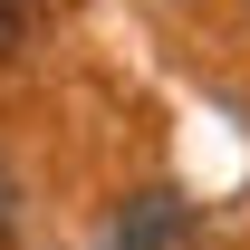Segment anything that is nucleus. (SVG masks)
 I'll list each match as a JSON object with an SVG mask.
<instances>
[{
	"instance_id": "1",
	"label": "nucleus",
	"mask_w": 250,
	"mask_h": 250,
	"mask_svg": "<svg viewBox=\"0 0 250 250\" xmlns=\"http://www.w3.org/2000/svg\"><path fill=\"white\" fill-rule=\"evenodd\" d=\"M106 250H202V202L173 192V183L125 192L116 221H106Z\"/></svg>"
},
{
	"instance_id": "2",
	"label": "nucleus",
	"mask_w": 250,
	"mask_h": 250,
	"mask_svg": "<svg viewBox=\"0 0 250 250\" xmlns=\"http://www.w3.org/2000/svg\"><path fill=\"white\" fill-rule=\"evenodd\" d=\"M29 48V0H0V58Z\"/></svg>"
},
{
	"instance_id": "3",
	"label": "nucleus",
	"mask_w": 250,
	"mask_h": 250,
	"mask_svg": "<svg viewBox=\"0 0 250 250\" xmlns=\"http://www.w3.org/2000/svg\"><path fill=\"white\" fill-rule=\"evenodd\" d=\"M10 231H20V183L0 173V241H10Z\"/></svg>"
}]
</instances>
